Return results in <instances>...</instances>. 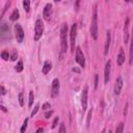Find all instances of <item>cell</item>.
<instances>
[{"label": "cell", "mask_w": 133, "mask_h": 133, "mask_svg": "<svg viewBox=\"0 0 133 133\" xmlns=\"http://www.w3.org/2000/svg\"><path fill=\"white\" fill-rule=\"evenodd\" d=\"M0 108H1V109H2V110H3L4 112H6V108H5L4 106H2V105H1V106H0Z\"/></svg>", "instance_id": "cell-37"}, {"label": "cell", "mask_w": 133, "mask_h": 133, "mask_svg": "<svg viewBox=\"0 0 133 133\" xmlns=\"http://www.w3.org/2000/svg\"><path fill=\"white\" fill-rule=\"evenodd\" d=\"M19 16H20L19 10H18V9H15V10L12 11V14L10 15V21H16V20H18V19H19Z\"/></svg>", "instance_id": "cell-17"}, {"label": "cell", "mask_w": 133, "mask_h": 133, "mask_svg": "<svg viewBox=\"0 0 133 133\" xmlns=\"http://www.w3.org/2000/svg\"><path fill=\"white\" fill-rule=\"evenodd\" d=\"M23 7H24L25 11L28 12L30 9V0H23Z\"/></svg>", "instance_id": "cell-18"}, {"label": "cell", "mask_w": 133, "mask_h": 133, "mask_svg": "<svg viewBox=\"0 0 133 133\" xmlns=\"http://www.w3.org/2000/svg\"><path fill=\"white\" fill-rule=\"evenodd\" d=\"M128 106H129V104L127 103L126 104V107H125V110H124V114L125 115H127V113H128Z\"/></svg>", "instance_id": "cell-35"}, {"label": "cell", "mask_w": 133, "mask_h": 133, "mask_svg": "<svg viewBox=\"0 0 133 133\" xmlns=\"http://www.w3.org/2000/svg\"><path fill=\"white\" fill-rule=\"evenodd\" d=\"M58 122H59V117L57 116V117H55V119L53 121V124H52V128L54 129L56 126H57V124H58Z\"/></svg>", "instance_id": "cell-28"}, {"label": "cell", "mask_w": 133, "mask_h": 133, "mask_svg": "<svg viewBox=\"0 0 133 133\" xmlns=\"http://www.w3.org/2000/svg\"><path fill=\"white\" fill-rule=\"evenodd\" d=\"M99 76H98V74H96L95 75V88H97L98 87V83H99Z\"/></svg>", "instance_id": "cell-30"}, {"label": "cell", "mask_w": 133, "mask_h": 133, "mask_svg": "<svg viewBox=\"0 0 133 133\" xmlns=\"http://www.w3.org/2000/svg\"><path fill=\"white\" fill-rule=\"evenodd\" d=\"M51 68H52V63H51V61H49V60H46L45 62H44V65H43V74L44 75H46V74H48L49 72H50V70H51Z\"/></svg>", "instance_id": "cell-14"}, {"label": "cell", "mask_w": 133, "mask_h": 133, "mask_svg": "<svg viewBox=\"0 0 133 133\" xmlns=\"http://www.w3.org/2000/svg\"><path fill=\"white\" fill-rule=\"evenodd\" d=\"M106 1H107V2H108V1H110V0H106Z\"/></svg>", "instance_id": "cell-41"}, {"label": "cell", "mask_w": 133, "mask_h": 133, "mask_svg": "<svg viewBox=\"0 0 133 133\" xmlns=\"http://www.w3.org/2000/svg\"><path fill=\"white\" fill-rule=\"evenodd\" d=\"M27 125H28V118H25V121H24V123H23V125H22V128H21V133H24L25 131H26V129H27Z\"/></svg>", "instance_id": "cell-21"}, {"label": "cell", "mask_w": 133, "mask_h": 133, "mask_svg": "<svg viewBox=\"0 0 133 133\" xmlns=\"http://www.w3.org/2000/svg\"><path fill=\"white\" fill-rule=\"evenodd\" d=\"M43 131H44V129H43V128H38V129L36 130V132H43Z\"/></svg>", "instance_id": "cell-38"}, {"label": "cell", "mask_w": 133, "mask_h": 133, "mask_svg": "<svg viewBox=\"0 0 133 133\" xmlns=\"http://www.w3.org/2000/svg\"><path fill=\"white\" fill-rule=\"evenodd\" d=\"M131 0H125V2H130Z\"/></svg>", "instance_id": "cell-39"}, {"label": "cell", "mask_w": 133, "mask_h": 133, "mask_svg": "<svg viewBox=\"0 0 133 133\" xmlns=\"http://www.w3.org/2000/svg\"><path fill=\"white\" fill-rule=\"evenodd\" d=\"M44 32V24L42 22V20H36L35 24H34V41H38Z\"/></svg>", "instance_id": "cell-3"}, {"label": "cell", "mask_w": 133, "mask_h": 133, "mask_svg": "<svg viewBox=\"0 0 133 133\" xmlns=\"http://www.w3.org/2000/svg\"><path fill=\"white\" fill-rule=\"evenodd\" d=\"M128 26H129V18L126 19V23H125V27H124V42H125V43L128 42V37H129Z\"/></svg>", "instance_id": "cell-15"}, {"label": "cell", "mask_w": 133, "mask_h": 133, "mask_svg": "<svg viewBox=\"0 0 133 133\" xmlns=\"http://www.w3.org/2000/svg\"><path fill=\"white\" fill-rule=\"evenodd\" d=\"M91 113H92V110H89V112H88V116H87V128L89 127V123H90V117H91Z\"/></svg>", "instance_id": "cell-29"}, {"label": "cell", "mask_w": 133, "mask_h": 133, "mask_svg": "<svg viewBox=\"0 0 133 133\" xmlns=\"http://www.w3.org/2000/svg\"><path fill=\"white\" fill-rule=\"evenodd\" d=\"M1 57H2L3 60H8V58H10L7 51H2V52H1Z\"/></svg>", "instance_id": "cell-22"}, {"label": "cell", "mask_w": 133, "mask_h": 133, "mask_svg": "<svg viewBox=\"0 0 133 133\" xmlns=\"http://www.w3.org/2000/svg\"><path fill=\"white\" fill-rule=\"evenodd\" d=\"M38 108H39V105H38V104H36V105H35V107H34V109H33V110H32V112H31V116H33V115L37 112Z\"/></svg>", "instance_id": "cell-27"}, {"label": "cell", "mask_w": 133, "mask_h": 133, "mask_svg": "<svg viewBox=\"0 0 133 133\" xmlns=\"http://www.w3.org/2000/svg\"><path fill=\"white\" fill-rule=\"evenodd\" d=\"M122 87H123V79H122V77H117L115 84H114V94L118 95L122 90Z\"/></svg>", "instance_id": "cell-12"}, {"label": "cell", "mask_w": 133, "mask_h": 133, "mask_svg": "<svg viewBox=\"0 0 133 133\" xmlns=\"http://www.w3.org/2000/svg\"><path fill=\"white\" fill-rule=\"evenodd\" d=\"M17 57H18V53H17V51H16V50H12L11 55H10V60H11V61H15V60L17 59Z\"/></svg>", "instance_id": "cell-23"}, {"label": "cell", "mask_w": 133, "mask_h": 133, "mask_svg": "<svg viewBox=\"0 0 133 133\" xmlns=\"http://www.w3.org/2000/svg\"><path fill=\"white\" fill-rule=\"evenodd\" d=\"M71 49L74 52L75 51V42H76V35H77V25L74 24L71 28Z\"/></svg>", "instance_id": "cell-7"}, {"label": "cell", "mask_w": 133, "mask_h": 133, "mask_svg": "<svg viewBox=\"0 0 133 133\" xmlns=\"http://www.w3.org/2000/svg\"><path fill=\"white\" fill-rule=\"evenodd\" d=\"M54 1H55V2H58V1H60V0H54Z\"/></svg>", "instance_id": "cell-40"}, {"label": "cell", "mask_w": 133, "mask_h": 133, "mask_svg": "<svg viewBox=\"0 0 133 133\" xmlns=\"http://www.w3.org/2000/svg\"><path fill=\"white\" fill-rule=\"evenodd\" d=\"M16 71L18 72V73H20V72H22L23 71V61L22 60H19V62H18V64L16 65Z\"/></svg>", "instance_id": "cell-20"}, {"label": "cell", "mask_w": 133, "mask_h": 133, "mask_svg": "<svg viewBox=\"0 0 133 133\" xmlns=\"http://www.w3.org/2000/svg\"><path fill=\"white\" fill-rule=\"evenodd\" d=\"M133 62V28H132V35H131V45H130V64Z\"/></svg>", "instance_id": "cell-16"}, {"label": "cell", "mask_w": 133, "mask_h": 133, "mask_svg": "<svg viewBox=\"0 0 133 133\" xmlns=\"http://www.w3.org/2000/svg\"><path fill=\"white\" fill-rule=\"evenodd\" d=\"M110 69H111V61L108 60L105 64V70H104V82L108 83L110 79Z\"/></svg>", "instance_id": "cell-10"}, {"label": "cell", "mask_w": 133, "mask_h": 133, "mask_svg": "<svg viewBox=\"0 0 133 133\" xmlns=\"http://www.w3.org/2000/svg\"><path fill=\"white\" fill-rule=\"evenodd\" d=\"M5 94H6V90H5L4 86H3V85H1V95H5Z\"/></svg>", "instance_id": "cell-34"}, {"label": "cell", "mask_w": 133, "mask_h": 133, "mask_svg": "<svg viewBox=\"0 0 133 133\" xmlns=\"http://www.w3.org/2000/svg\"><path fill=\"white\" fill-rule=\"evenodd\" d=\"M59 80L57 78H55L52 81V88H51V97L52 98H56L59 94Z\"/></svg>", "instance_id": "cell-6"}, {"label": "cell", "mask_w": 133, "mask_h": 133, "mask_svg": "<svg viewBox=\"0 0 133 133\" xmlns=\"http://www.w3.org/2000/svg\"><path fill=\"white\" fill-rule=\"evenodd\" d=\"M76 61L79 63V65L81 68L85 66V58H84V54L81 51V49L79 47L76 48Z\"/></svg>", "instance_id": "cell-5"}, {"label": "cell", "mask_w": 133, "mask_h": 133, "mask_svg": "<svg viewBox=\"0 0 133 133\" xmlns=\"http://www.w3.org/2000/svg\"><path fill=\"white\" fill-rule=\"evenodd\" d=\"M60 46L61 52L64 53L68 49V25L63 24L60 30Z\"/></svg>", "instance_id": "cell-2"}, {"label": "cell", "mask_w": 133, "mask_h": 133, "mask_svg": "<svg viewBox=\"0 0 133 133\" xmlns=\"http://www.w3.org/2000/svg\"><path fill=\"white\" fill-rule=\"evenodd\" d=\"M123 128H124V124L121 123V124L118 125V127L116 128V133H122V132H123Z\"/></svg>", "instance_id": "cell-25"}, {"label": "cell", "mask_w": 133, "mask_h": 133, "mask_svg": "<svg viewBox=\"0 0 133 133\" xmlns=\"http://www.w3.org/2000/svg\"><path fill=\"white\" fill-rule=\"evenodd\" d=\"M110 41H111V33L108 30L106 32V42H105V46H104V54L107 55L108 51H109V47H110Z\"/></svg>", "instance_id": "cell-11"}, {"label": "cell", "mask_w": 133, "mask_h": 133, "mask_svg": "<svg viewBox=\"0 0 133 133\" xmlns=\"http://www.w3.org/2000/svg\"><path fill=\"white\" fill-rule=\"evenodd\" d=\"M72 71H73V72H75V73H80V70H79V69H77V68H73V69H72Z\"/></svg>", "instance_id": "cell-36"}, {"label": "cell", "mask_w": 133, "mask_h": 133, "mask_svg": "<svg viewBox=\"0 0 133 133\" xmlns=\"http://www.w3.org/2000/svg\"><path fill=\"white\" fill-rule=\"evenodd\" d=\"M87 91H88V87H87V85H85L84 88H83L82 98H81V104H82V110H83V112L87 108Z\"/></svg>", "instance_id": "cell-8"}, {"label": "cell", "mask_w": 133, "mask_h": 133, "mask_svg": "<svg viewBox=\"0 0 133 133\" xmlns=\"http://www.w3.org/2000/svg\"><path fill=\"white\" fill-rule=\"evenodd\" d=\"M9 5H10V1L8 0V1H7V3H6V5H5V6H4V8H3V11H2V15H1V18L3 17V15H4V12H5V10L7 9V7H9Z\"/></svg>", "instance_id": "cell-26"}, {"label": "cell", "mask_w": 133, "mask_h": 133, "mask_svg": "<svg viewBox=\"0 0 133 133\" xmlns=\"http://www.w3.org/2000/svg\"><path fill=\"white\" fill-rule=\"evenodd\" d=\"M60 133H64L66 130H65V127H64V124H61L60 125V128H59V130H58Z\"/></svg>", "instance_id": "cell-32"}, {"label": "cell", "mask_w": 133, "mask_h": 133, "mask_svg": "<svg viewBox=\"0 0 133 133\" xmlns=\"http://www.w3.org/2000/svg\"><path fill=\"white\" fill-rule=\"evenodd\" d=\"M19 104H20V106H23L24 105V96H23L22 92L19 95Z\"/></svg>", "instance_id": "cell-24"}, {"label": "cell", "mask_w": 133, "mask_h": 133, "mask_svg": "<svg viewBox=\"0 0 133 133\" xmlns=\"http://www.w3.org/2000/svg\"><path fill=\"white\" fill-rule=\"evenodd\" d=\"M15 35H16V38H17V42L18 43H22L23 39H24V31H23V28L20 24H16L15 25Z\"/></svg>", "instance_id": "cell-4"}, {"label": "cell", "mask_w": 133, "mask_h": 133, "mask_svg": "<svg viewBox=\"0 0 133 133\" xmlns=\"http://www.w3.org/2000/svg\"><path fill=\"white\" fill-rule=\"evenodd\" d=\"M50 107H51V106H50V104H49V103H45V104L43 105V107H42V108H43L44 110H47V109H49Z\"/></svg>", "instance_id": "cell-33"}, {"label": "cell", "mask_w": 133, "mask_h": 133, "mask_svg": "<svg viewBox=\"0 0 133 133\" xmlns=\"http://www.w3.org/2000/svg\"><path fill=\"white\" fill-rule=\"evenodd\" d=\"M51 15H52V4L48 3L46 4V6L44 7V10H43V17L46 21H49L50 18H51Z\"/></svg>", "instance_id": "cell-9"}, {"label": "cell", "mask_w": 133, "mask_h": 133, "mask_svg": "<svg viewBox=\"0 0 133 133\" xmlns=\"http://www.w3.org/2000/svg\"><path fill=\"white\" fill-rule=\"evenodd\" d=\"M33 99H34V95H33V91L30 90L29 91V101H28V106L31 107L32 104H33Z\"/></svg>", "instance_id": "cell-19"}, {"label": "cell", "mask_w": 133, "mask_h": 133, "mask_svg": "<svg viewBox=\"0 0 133 133\" xmlns=\"http://www.w3.org/2000/svg\"><path fill=\"white\" fill-rule=\"evenodd\" d=\"M52 114H53V110H50V111H48V112L45 113V117H46V118H50Z\"/></svg>", "instance_id": "cell-31"}, {"label": "cell", "mask_w": 133, "mask_h": 133, "mask_svg": "<svg viewBox=\"0 0 133 133\" xmlns=\"http://www.w3.org/2000/svg\"><path fill=\"white\" fill-rule=\"evenodd\" d=\"M125 58H126V56H125V52H124V49H119V52H118V55H117V58H116V61H117V64L118 65H122L123 63H124V61H125Z\"/></svg>", "instance_id": "cell-13"}, {"label": "cell", "mask_w": 133, "mask_h": 133, "mask_svg": "<svg viewBox=\"0 0 133 133\" xmlns=\"http://www.w3.org/2000/svg\"><path fill=\"white\" fill-rule=\"evenodd\" d=\"M90 33L94 39L98 38V9L97 5L92 8V17H91V26H90Z\"/></svg>", "instance_id": "cell-1"}]
</instances>
